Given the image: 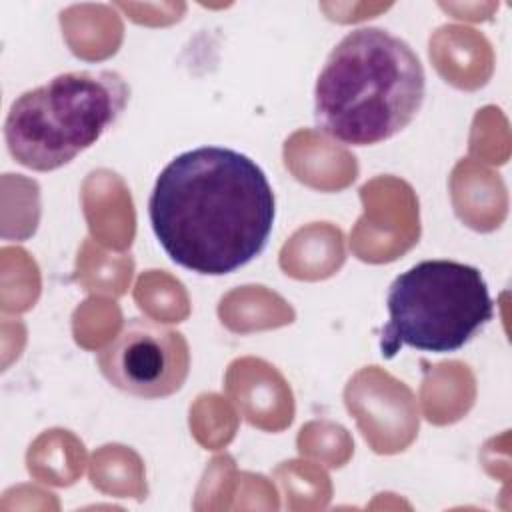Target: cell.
Listing matches in <instances>:
<instances>
[{
	"mask_svg": "<svg viewBox=\"0 0 512 512\" xmlns=\"http://www.w3.org/2000/svg\"><path fill=\"white\" fill-rule=\"evenodd\" d=\"M128 82L114 70H74L22 92L8 110L4 138L10 156L50 172L96 144L122 116Z\"/></svg>",
	"mask_w": 512,
	"mask_h": 512,
	"instance_id": "obj_3",
	"label": "cell"
},
{
	"mask_svg": "<svg viewBox=\"0 0 512 512\" xmlns=\"http://www.w3.org/2000/svg\"><path fill=\"white\" fill-rule=\"evenodd\" d=\"M148 218L172 262L202 276H222L266 248L276 198L250 156L226 146H198L162 168Z\"/></svg>",
	"mask_w": 512,
	"mask_h": 512,
	"instance_id": "obj_1",
	"label": "cell"
},
{
	"mask_svg": "<svg viewBox=\"0 0 512 512\" xmlns=\"http://www.w3.org/2000/svg\"><path fill=\"white\" fill-rule=\"evenodd\" d=\"M98 366L114 388L154 400L182 388L190 370V348L178 330L154 320L130 318L98 352Z\"/></svg>",
	"mask_w": 512,
	"mask_h": 512,
	"instance_id": "obj_5",
	"label": "cell"
},
{
	"mask_svg": "<svg viewBox=\"0 0 512 512\" xmlns=\"http://www.w3.org/2000/svg\"><path fill=\"white\" fill-rule=\"evenodd\" d=\"M386 306L388 322L378 344L384 358H394L404 346L434 354L456 352L494 318V300L482 272L456 260L414 264L392 280Z\"/></svg>",
	"mask_w": 512,
	"mask_h": 512,
	"instance_id": "obj_4",
	"label": "cell"
},
{
	"mask_svg": "<svg viewBox=\"0 0 512 512\" xmlns=\"http://www.w3.org/2000/svg\"><path fill=\"white\" fill-rule=\"evenodd\" d=\"M426 94V74L412 46L392 32L364 26L328 54L314 86V120L350 146L384 142L404 130Z\"/></svg>",
	"mask_w": 512,
	"mask_h": 512,
	"instance_id": "obj_2",
	"label": "cell"
}]
</instances>
